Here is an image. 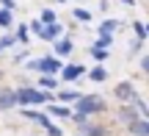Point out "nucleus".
Wrapping results in <instances>:
<instances>
[{
	"instance_id": "18",
	"label": "nucleus",
	"mask_w": 149,
	"mask_h": 136,
	"mask_svg": "<svg viewBox=\"0 0 149 136\" xmlns=\"http://www.w3.org/2000/svg\"><path fill=\"white\" fill-rule=\"evenodd\" d=\"M11 44H17V36H14V33H11V36H3V39H0V50H8Z\"/></svg>"
},
{
	"instance_id": "30",
	"label": "nucleus",
	"mask_w": 149,
	"mask_h": 136,
	"mask_svg": "<svg viewBox=\"0 0 149 136\" xmlns=\"http://www.w3.org/2000/svg\"><path fill=\"white\" fill-rule=\"evenodd\" d=\"M122 3H124V6H133V3H135V0H122Z\"/></svg>"
},
{
	"instance_id": "5",
	"label": "nucleus",
	"mask_w": 149,
	"mask_h": 136,
	"mask_svg": "<svg viewBox=\"0 0 149 136\" xmlns=\"http://www.w3.org/2000/svg\"><path fill=\"white\" fill-rule=\"evenodd\" d=\"M127 131H130V136H149V120L138 117V120L127 122Z\"/></svg>"
},
{
	"instance_id": "23",
	"label": "nucleus",
	"mask_w": 149,
	"mask_h": 136,
	"mask_svg": "<svg viewBox=\"0 0 149 136\" xmlns=\"http://www.w3.org/2000/svg\"><path fill=\"white\" fill-rule=\"evenodd\" d=\"M42 20H44V22L50 25V22H55V14H53L50 8H44V11H42Z\"/></svg>"
},
{
	"instance_id": "7",
	"label": "nucleus",
	"mask_w": 149,
	"mask_h": 136,
	"mask_svg": "<svg viewBox=\"0 0 149 136\" xmlns=\"http://www.w3.org/2000/svg\"><path fill=\"white\" fill-rule=\"evenodd\" d=\"M133 120H138V111L133 109V106H127V103H122V109H119V122H133Z\"/></svg>"
},
{
	"instance_id": "28",
	"label": "nucleus",
	"mask_w": 149,
	"mask_h": 136,
	"mask_svg": "<svg viewBox=\"0 0 149 136\" xmlns=\"http://www.w3.org/2000/svg\"><path fill=\"white\" fill-rule=\"evenodd\" d=\"M17 39H19V42H28V31H25V28H19V33H17Z\"/></svg>"
},
{
	"instance_id": "22",
	"label": "nucleus",
	"mask_w": 149,
	"mask_h": 136,
	"mask_svg": "<svg viewBox=\"0 0 149 136\" xmlns=\"http://www.w3.org/2000/svg\"><path fill=\"white\" fill-rule=\"evenodd\" d=\"M61 97H64V100H77L80 94L74 92V89H64V92H61Z\"/></svg>"
},
{
	"instance_id": "3",
	"label": "nucleus",
	"mask_w": 149,
	"mask_h": 136,
	"mask_svg": "<svg viewBox=\"0 0 149 136\" xmlns=\"http://www.w3.org/2000/svg\"><path fill=\"white\" fill-rule=\"evenodd\" d=\"M61 67H64V64H61L58 58H39V61H36V70L44 72V75H58Z\"/></svg>"
},
{
	"instance_id": "16",
	"label": "nucleus",
	"mask_w": 149,
	"mask_h": 136,
	"mask_svg": "<svg viewBox=\"0 0 149 136\" xmlns=\"http://www.w3.org/2000/svg\"><path fill=\"white\" fill-rule=\"evenodd\" d=\"M0 25H3V28H11V11L8 8H0Z\"/></svg>"
},
{
	"instance_id": "26",
	"label": "nucleus",
	"mask_w": 149,
	"mask_h": 136,
	"mask_svg": "<svg viewBox=\"0 0 149 136\" xmlns=\"http://www.w3.org/2000/svg\"><path fill=\"white\" fill-rule=\"evenodd\" d=\"M47 133H50V136H61L64 131H61V128H55V125H47Z\"/></svg>"
},
{
	"instance_id": "19",
	"label": "nucleus",
	"mask_w": 149,
	"mask_h": 136,
	"mask_svg": "<svg viewBox=\"0 0 149 136\" xmlns=\"http://www.w3.org/2000/svg\"><path fill=\"white\" fill-rule=\"evenodd\" d=\"M108 44H111V33H102V36L97 39V47H102V50H105Z\"/></svg>"
},
{
	"instance_id": "8",
	"label": "nucleus",
	"mask_w": 149,
	"mask_h": 136,
	"mask_svg": "<svg viewBox=\"0 0 149 136\" xmlns=\"http://www.w3.org/2000/svg\"><path fill=\"white\" fill-rule=\"evenodd\" d=\"M61 75H64V81H74V78L83 75V67H80V64H64Z\"/></svg>"
},
{
	"instance_id": "13",
	"label": "nucleus",
	"mask_w": 149,
	"mask_h": 136,
	"mask_svg": "<svg viewBox=\"0 0 149 136\" xmlns=\"http://www.w3.org/2000/svg\"><path fill=\"white\" fill-rule=\"evenodd\" d=\"M108 78V72H105V67H94L91 70V81H97V83H102Z\"/></svg>"
},
{
	"instance_id": "14",
	"label": "nucleus",
	"mask_w": 149,
	"mask_h": 136,
	"mask_svg": "<svg viewBox=\"0 0 149 136\" xmlns=\"http://www.w3.org/2000/svg\"><path fill=\"white\" fill-rule=\"evenodd\" d=\"M50 114H55V117H72V109H66V106H50Z\"/></svg>"
},
{
	"instance_id": "29",
	"label": "nucleus",
	"mask_w": 149,
	"mask_h": 136,
	"mask_svg": "<svg viewBox=\"0 0 149 136\" xmlns=\"http://www.w3.org/2000/svg\"><path fill=\"white\" fill-rule=\"evenodd\" d=\"M3 3V8H8V11H14V0H0Z\"/></svg>"
},
{
	"instance_id": "4",
	"label": "nucleus",
	"mask_w": 149,
	"mask_h": 136,
	"mask_svg": "<svg viewBox=\"0 0 149 136\" xmlns=\"http://www.w3.org/2000/svg\"><path fill=\"white\" fill-rule=\"evenodd\" d=\"M113 94H116L122 103H130V100L135 97V86H133L130 81H119V83H116V89H113Z\"/></svg>"
},
{
	"instance_id": "2",
	"label": "nucleus",
	"mask_w": 149,
	"mask_h": 136,
	"mask_svg": "<svg viewBox=\"0 0 149 136\" xmlns=\"http://www.w3.org/2000/svg\"><path fill=\"white\" fill-rule=\"evenodd\" d=\"M47 100V94H42V92H36V89H28V86H22V89H17V103L19 106H39V103H44Z\"/></svg>"
},
{
	"instance_id": "31",
	"label": "nucleus",
	"mask_w": 149,
	"mask_h": 136,
	"mask_svg": "<svg viewBox=\"0 0 149 136\" xmlns=\"http://www.w3.org/2000/svg\"><path fill=\"white\" fill-rule=\"evenodd\" d=\"M58 3H66V0H58Z\"/></svg>"
},
{
	"instance_id": "10",
	"label": "nucleus",
	"mask_w": 149,
	"mask_h": 136,
	"mask_svg": "<svg viewBox=\"0 0 149 136\" xmlns=\"http://www.w3.org/2000/svg\"><path fill=\"white\" fill-rule=\"evenodd\" d=\"M58 33H61V25H55V22H50L47 28H42V39H47V42H53Z\"/></svg>"
},
{
	"instance_id": "21",
	"label": "nucleus",
	"mask_w": 149,
	"mask_h": 136,
	"mask_svg": "<svg viewBox=\"0 0 149 136\" xmlns=\"http://www.w3.org/2000/svg\"><path fill=\"white\" fill-rule=\"evenodd\" d=\"M91 56H94V58H105V56H108V50H102V47H97V44H94V47H91Z\"/></svg>"
},
{
	"instance_id": "25",
	"label": "nucleus",
	"mask_w": 149,
	"mask_h": 136,
	"mask_svg": "<svg viewBox=\"0 0 149 136\" xmlns=\"http://www.w3.org/2000/svg\"><path fill=\"white\" fill-rule=\"evenodd\" d=\"M135 33H138V39H146V31H144L141 22H135Z\"/></svg>"
},
{
	"instance_id": "15",
	"label": "nucleus",
	"mask_w": 149,
	"mask_h": 136,
	"mask_svg": "<svg viewBox=\"0 0 149 136\" xmlns=\"http://www.w3.org/2000/svg\"><path fill=\"white\" fill-rule=\"evenodd\" d=\"M39 83H42L44 89H58V81H55V75H44Z\"/></svg>"
},
{
	"instance_id": "12",
	"label": "nucleus",
	"mask_w": 149,
	"mask_h": 136,
	"mask_svg": "<svg viewBox=\"0 0 149 136\" xmlns=\"http://www.w3.org/2000/svg\"><path fill=\"white\" fill-rule=\"evenodd\" d=\"M55 53H58V56H69V53H72V42H69V39L55 42Z\"/></svg>"
},
{
	"instance_id": "24",
	"label": "nucleus",
	"mask_w": 149,
	"mask_h": 136,
	"mask_svg": "<svg viewBox=\"0 0 149 136\" xmlns=\"http://www.w3.org/2000/svg\"><path fill=\"white\" fill-rule=\"evenodd\" d=\"M31 28H33V33H36V36H42V28H44V25H42V22H36V20H33V22H31Z\"/></svg>"
},
{
	"instance_id": "9",
	"label": "nucleus",
	"mask_w": 149,
	"mask_h": 136,
	"mask_svg": "<svg viewBox=\"0 0 149 136\" xmlns=\"http://www.w3.org/2000/svg\"><path fill=\"white\" fill-rule=\"evenodd\" d=\"M130 103H133V109H135V111H138V117H144V120H149V106H146V103H144V100H141V97H138V94H135V97H133V100H130Z\"/></svg>"
},
{
	"instance_id": "1",
	"label": "nucleus",
	"mask_w": 149,
	"mask_h": 136,
	"mask_svg": "<svg viewBox=\"0 0 149 136\" xmlns=\"http://www.w3.org/2000/svg\"><path fill=\"white\" fill-rule=\"evenodd\" d=\"M77 114L83 117H91V114H100V111H105V100L100 97V94H86V97H77Z\"/></svg>"
},
{
	"instance_id": "20",
	"label": "nucleus",
	"mask_w": 149,
	"mask_h": 136,
	"mask_svg": "<svg viewBox=\"0 0 149 136\" xmlns=\"http://www.w3.org/2000/svg\"><path fill=\"white\" fill-rule=\"evenodd\" d=\"M74 17H77V20H83V22H88V20H91V14H88L86 8H74Z\"/></svg>"
},
{
	"instance_id": "11",
	"label": "nucleus",
	"mask_w": 149,
	"mask_h": 136,
	"mask_svg": "<svg viewBox=\"0 0 149 136\" xmlns=\"http://www.w3.org/2000/svg\"><path fill=\"white\" fill-rule=\"evenodd\" d=\"M80 131H83L86 136H108V131H105L102 125H88V122H86V125L80 128Z\"/></svg>"
},
{
	"instance_id": "6",
	"label": "nucleus",
	"mask_w": 149,
	"mask_h": 136,
	"mask_svg": "<svg viewBox=\"0 0 149 136\" xmlns=\"http://www.w3.org/2000/svg\"><path fill=\"white\" fill-rule=\"evenodd\" d=\"M14 106H17V92L14 89H3L0 92V111H8Z\"/></svg>"
},
{
	"instance_id": "17",
	"label": "nucleus",
	"mask_w": 149,
	"mask_h": 136,
	"mask_svg": "<svg viewBox=\"0 0 149 136\" xmlns=\"http://www.w3.org/2000/svg\"><path fill=\"white\" fill-rule=\"evenodd\" d=\"M116 25H119V20H105V22L100 25V33H111Z\"/></svg>"
},
{
	"instance_id": "27",
	"label": "nucleus",
	"mask_w": 149,
	"mask_h": 136,
	"mask_svg": "<svg viewBox=\"0 0 149 136\" xmlns=\"http://www.w3.org/2000/svg\"><path fill=\"white\" fill-rule=\"evenodd\" d=\"M141 70L149 75V56H144V58H141Z\"/></svg>"
}]
</instances>
